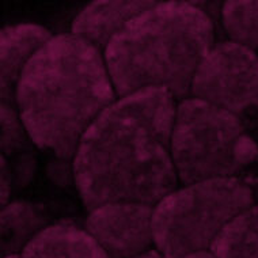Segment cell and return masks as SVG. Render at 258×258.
<instances>
[{
	"label": "cell",
	"mask_w": 258,
	"mask_h": 258,
	"mask_svg": "<svg viewBox=\"0 0 258 258\" xmlns=\"http://www.w3.org/2000/svg\"><path fill=\"white\" fill-rule=\"evenodd\" d=\"M116 98L102 53L79 37L61 34L52 37L27 62L15 105L33 143L68 160Z\"/></svg>",
	"instance_id": "2"
},
{
	"label": "cell",
	"mask_w": 258,
	"mask_h": 258,
	"mask_svg": "<svg viewBox=\"0 0 258 258\" xmlns=\"http://www.w3.org/2000/svg\"><path fill=\"white\" fill-rule=\"evenodd\" d=\"M138 258H163V257L160 255L159 251H154V250H150V251L142 254V255H140V257H138Z\"/></svg>",
	"instance_id": "17"
},
{
	"label": "cell",
	"mask_w": 258,
	"mask_h": 258,
	"mask_svg": "<svg viewBox=\"0 0 258 258\" xmlns=\"http://www.w3.org/2000/svg\"><path fill=\"white\" fill-rule=\"evenodd\" d=\"M19 258H109L97 240L72 223L48 226L27 243Z\"/></svg>",
	"instance_id": "10"
},
{
	"label": "cell",
	"mask_w": 258,
	"mask_h": 258,
	"mask_svg": "<svg viewBox=\"0 0 258 258\" xmlns=\"http://www.w3.org/2000/svg\"><path fill=\"white\" fill-rule=\"evenodd\" d=\"M6 258H19V254H17V255H10V257H6Z\"/></svg>",
	"instance_id": "18"
},
{
	"label": "cell",
	"mask_w": 258,
	"mask_h": 258,
	"mask_svg": "<svg viewBox=\"0 0 258 258\" xmlns=\"http://www.w3.org/2000/svg\"><path fill=\"white\" fill-rule=\"evenodd\" d=\"M52 38L49 30L38 25H15L0 33L2 103L17 107L15 93L19 78L31 57Z\"/></svg>",
	"instance_id": "9"
},
{
	"label": "cell",
	"mask_w": 258,
	"mask_h": 258,
	"mask_svg": "<svg viewBox=\"0 0 258 258\" xmlns=\"http://www.w3.org/2000/svg\"><path fill=\"white\" fill-rule=\"evenodd\" d=\"M2 152L3 155H13L26 144L25 125H23L17 107L2 103Z\"/></svg>",
	"instance_id": "14"
},
{
	"label": "cell",
	"mask_w": 258,
	"mask_h": 258,
	"mask_svg": "<svg viewBox=\"0 0 258 258\" xmlns=\"http://www.w3.org/2000/svg\"><path fill=\"white\" fill-rule=\"evenodd\" d=\"M185 258H216L214 254L211 253V251H203V253H196V254H191V255H187Z\"/></svg>",
	"instance_id": "16"
},
{
	"label": "cell",
	"mask_w": 258,
	"mask_h": 258,
	"mask_svg": "<svg viewBox=\"0 0 258 258\" xmlns=\"http://www.w3.org/2000/svg\"><path fill=\"white\" fill-rule=\"evenodd\" d=\"M159 2H94L76 17L72 34L105 53L113 38L131 21Z\"/></svg>",
	"instance_id": "8"
},
{
	"label": "cell",
	"mask_w": 258,
	"mask_h": 258,
	"mask_svg": "<svg viewBox=\"0 0 258 258\" xmlns=\"http://www.w3.org/2000/svg\"><path fill=\"white\" fill-rule=\"evenodd\" d=\"M257 144L230 111L197 98L177 106L171 156L183 186L231 178L257 156Z\"/></svg>",
	"instance_id": "5"
},
{
	"label": "cell",
	"mask_w": 258,
	"mask_h": 258,
	"mask_svg": "<svg viewBox=\"0 0 258 258\" xmlns=\"http://www.w3.org/2000/svg\"><path fill=\"white\" fill-rule=\"evenodd\" d=\"M45 227L44 216L29 203H13L2 209V258L17 255Z\"/></svg>",
	"instance_id": "11"
},
{
	"label": "cell",
	"mask_w": 258,
	"mask_h": 258,
	"mask_svg": "<svg viewBox=\"0 0 258 258\" xmlns=\"http://www.w3.org/2000/svg\"><path fill=\"white\" fill-rule=\"evenodd\" d=\"M2 209L9 205V199H10V190H11V171L7 165V160H6L5 155H2Z\"/></svg>",
	"instance_id": "15"
},
{
	"label": "cell",
	"mask_w": 258,
	"mask_h": 258,
	"mask_svg": "<svg viewBox=\"0 0 258 258\" xmlns=\"http://www.w3.org/2000/svg\"><path fill=\"white\" fill-rule=\"evenodd\" d=\"M152 214L147 205L106 204L90 212L85 228L109 258H138L154 243Z\"/></svg>",
	"instance_id": "7"
},
{
	"label": "cell",
	"mask_w": 258,
	"mask_h": 258,
	"mask_svg": "<svg viewBox=\"0 0 258 258\" xmlns=\"http://www.w3.org/2000/svg\"><path fill=\"white\" fill-rule=\"evenodd\" d=\"M191 98L230 111L246 128L258 125V54L243 44L215 45L191 83Z\"/></svg>",
	"instance_id": "6"
},
{
	"label": "cell",
	"mask_w": 258,
	"mask_h": 258,
	"mask_svg": "<svg viewBox=\"0 0 258 258\" xmlns=\"http://www.w3.org/2000/svg\"><path fill=\"white\" fill-rule=\"evenodd\" d=\"M216 258H258V205L232 220L211 247Z\"/></svg>",
	"instance_id": "12"
},
{
	"label": "cell",
	"mask_w": 258,
	"mask_h": 258,
	"mask_svg": "<svg viewBox=\"0 0 258 258\" xmlns=\"http://www.w3.org/2000/svg\"><path fill=\"white\" fill-rule=\"evenodd\" d=\"M174 101L166 89H143L116 101L87 129L74 156V177L90 212L117 203L155 208L177 190Z\"/></svg>",
	"instance_id": "1"
},
{
	"label": "cell",
	"mask_w": 258,
	"mask_h": 258,
	"mask_svg": "<svg viewBox=\"0 0 258 258\" xmlns=\"http://www.w3.org/2000/svg\"><path fill=\"white\" fill-rule=\"evenodd\" d=\"M253 204V191L234 177L186 185L154 208V245L163 258L208 251L223 230Z\"/></svg>",
	"instance_id": "4"
},
{
	"label": "cell",
	"mask_w": 258,
	"mask_h": 258,
	"mask_svg": "<svg viewBox=\"0 0 258 258\" xmlns=\"http://www.w3.org/2000/svg\"><path fill=\"white\" fill-rule=\"evenodd\" d=\"M212 48L214 26L203 10L187 2H159L132 19L103 57L118 98L160 87L183 101Z\"/></svg>",
	"instance_id": "3"
},
{
	"label": "cell",
	"mask_w": 258,
	"mask_h": 258,
	"mask_svg": "<svg viewBox=\"0 0 258 258\" xmlns=\"http://www.w3.org/2000/svg\"><path fill=\"white\" fill-rule=\"evenodd\" d=\"M223 21L232 41L258 49V2H227Z\"/></svg>",
	"instance_id": "13"
}]
</instances>
